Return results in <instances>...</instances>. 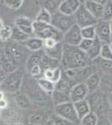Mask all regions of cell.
Listing matches in <instances>:
<instances>
[{
	"label": "cell",
	"instance_id": "obj_1",
	"mask_svg": "<svg viewBox=\"0 0 112 125\" xmlns=\"http://www.w3.org/2000/svg\"><path fill=\"white\" fill-rule=\"evenodd\" d=\"M60 62L64 69H70L87 67L89 66L91 61L87 54L78 46H70L64 44Z\"/></svg>",
	"mask_w": 112,
	"mask_h": 125
},
{
	"label": "cell",
	"instance_id": "obj_2",
	"mask_svg": "<svg viewBox=\"0 0 112 125\" xmlns=\"http://www.w3.org/2000/svg\"><path fill=\"white\" fill-rule=\"evenodd\" d=\"M22 88H24V92L26 95L28 97L30 101L39 106H47V104L52 103L51 97L50 94L43 91L39 86L38 85L37 81H34L33 78H30L29 79L23 80ZM21 88V89H22Z\"/></svg>",
	"mask_w": 112,
	"mask_h": 125
},
{
	"label": "cell",
	"instance_id": "obj_3",
	"mask_svg": "<svg viewBox=\"0 0 112 125\" xmlns=\"http://www.w3.org/2000/svg\"><path fill=\"white\" fill-rule=\"evenodd\" d=\"M23 69L18 68L13 72L8 73V76L1 83L2 91H5L10 94H18L22 88L24 80Z\"/></svg>",
	"mask_w": 112,
	"mask_h": 125
},
{
	"label": "cell",
	"instance_id": "obj_4",
	"mask_svg": "<svg viewBox=\"0 0 112 125\" xmlns=\"http://www.w3.org/2000/svg\"><path fill=\"white\" fill-rule=\"evenodd\" d=\"M34 34L35 37L43 40L47 39H54L56 41L61 42L63 33L57 30L50 23H44L38 21H33Z\"/></svg>",
	"mask_w": 112,
	"mask_h": 125
},
{
	"label": "cell",
	"instance_id": "obj_5",
	"mask_svg": "<svg viewBox=\"0 0 112 125\" xmlns=\"http://www.w3.org/2000/svg\"><path fill=\"white\" fill-rule=\"evenodd\" d=\"M50 24L64 34L66 31L75 24L74 15H65L57 11L51 14Z\"/></svg>",
	"mask_w": 112,
	"mask_h": 125
},
{
	"label": "cell",
	"instance_id": "obj_6",
	"mask_svg": "<svg viewBox=\"0 0 112 125\" xmlns=\"http://www.w3.org/2000/svg\"><path fill=\"white\" fill-rule=\"evenodd\" d=\"M54 114L75 125H79V118L75 111L74 103L69 101L54 106Z\"/></svg>",
	"mask_w": 112,
	"mask_h": 125
},
{
	"label": "cell",
	"instance_id": "obj_7",
	"mask_svg": "<svg viewBox=\"0 0 112 125\" xmlns=\"http://www.w3.org/2000/svg\"><path fill=\"white\" fill-rule=\"evenodd\" d=\"M75 24L78 25L80 29L85 27H88V26H95L96 24L97 21L91 15V13L85 9V5L81 3L77 11L74 14Z\"/></svg>",
	"mask_w": 112,
	"mask_h": 125
},
{
	"label": "cell",
	"instance_id": "obj_8",
	"mask_svg": "<svg viewBox=\"0 0 112 125\" xmlns=\"http://www.w3.org/2000/svg\"><path fill=\"white\" fill-rule=\"evenodd\" d=\"M86 100L89 103L90 110L95 114H97V112H102L105 109L106 106L109 105L108 103L105 104L107 98H105V95L100 90V88L95 92L89 93L88 97L86 98Z\"/></svg>",
	"mask_w": 112,
	"mask_h": 125
},
{
	"label": "cell",
	"instance_id": "obj_9",
	"mask_svg": "<svg viewBox=\"0 0 112 125\" xmlns=\"http://www.w3.org/2000/svg\"><path fill=\"white\" fill-rule=\"evenodd\" d=\"M82 37H81L80 28L76 24H74L68 31L63 34L61 42L64 44L70 46H79Z\"/></svg>",
	"mask_w": 112,
	"mask_h": 125
},
{
	"label": "cell",
	"instance_id": "obj_10",
	"mask_svg": "<svg viewBox=\"0 0 112 125\" xmlns=\"http://www.w3.org/2000/svg\"><path fill=\"white\" fill-rule=\"evenodd\" d=\"M95 27L96 38L102 43H110L111 42V26L110 22L103 19L97 21Z\"/></svg>",
	"mask_w": 112,
	"mask_h": 125
},
{
	"label": "cell",
	"instance_id": "obj_11",
	"mask_svg": "<svg viewBox=\"0 0 112 125\" xmlns=\"http://www.w3.org/2000/svg\"><path fill=\"white\" fill-rule=\"evenodd\" d=\"M89 94V89L85 83H78L71 87L69 92V96H70V102L75 103L80 100L86 99Z\"/></svg>",
	"mask_w": 112,
	"mask_h": 125
},
{
	"label": "cell",
	"instance_id": "obj_12",
	"mask_svg": "<svg viewBox=\"0 0 112 125\" xmlns=\"http://www.w3.org/2000/svg\"><path fill=\"white\" fill-rule=\"evenodd\" d=\"M3 48H4L8 55L9 56V58H11L13 62L16 65V67H19V64L21 63L24 59V52L22 48L18 44L13 43L8 44Z\"/></svg>",
	"mask_w": 112,
	"mask_h": 125
},
{
	"label": "cell",
	"instance_id": "obj_13",
	"mask_svg": "<svg viewBox=\"0 0 112 125\" xmlns=\"http://www.w3.org/2000/svg\"><path fill=\"white\" fill-rule=\"evenodd\" d=\"M80 4V0H62L59 7V12L65 15H74Z\"/></svg>",
	"mask_w": 112,
	"mask_h": 125
},
{
	"label": "cell",
	"instance_id": "obj_14",
	"mask_svg": "<svg viewBox=\"0 0 112 125\" xmlns=\"http://www.w3.org/2000/svg\"><path fill=\"white\" fill-rule=\"evenodd\" d=\"M0 68L7 73H10L18 68L5 52L4 48H0Z\"/></svg>",
	"mask_w": 112,
	"mask_h": 125
},
{
	"label": "cell",
	"instance_id": "obj_15",
	"mask_svg": "<svg viewBox=\"0 0 112 125\" xmlns=\"http://www.w3.org/2000/svg\"><path fill=\"white\" fill-rule=\"evenodd\" d=\"M15 27L21 30L22 32L25 33L28 35L31 36L34 34V29H33V21L27 17H19L14 21Z\"/></svg>",
	"mask_w": 112,
	"mask_h": 125
},
{
	"label": "cell",
	"instance_id": "obj_16",
	"mask_svg": "<svg viewBox=\"0 0 112 125\" xmlns=\"http://www.w3.org/2000/svg\"><path fill=\"white\" fill-rule=\"evenodd\" d=\"M83 4L85 5V9L88 10L91 13V15L96 20H100L102 19L103 5L95 3V2L91 1V0H86V1L83 3Z\"/></svg>",
	"mask_w": 112,
	"mask_h": 125
},
{
	"label": "cell",
	"instance_id": "obj_17",
	"mask_svg": "<svg viewBox=\"0 0 112 125\" xmlns=\"http://www.w3.org/2000/svg\"><path fill=\"white\" fill-rule=\"evenodd\" d=\"M63 43L58 42L54 47L51 48H44V54L51 59L60 61L63 53Z\"/></svg>",
	"mask_w": 112,
	"mask_h": 125
},
{
	"label": "cell",
	"instance_id": "obj_18",
	"mask_svg": "<svg viewBox=\"0 0 112 125\" xmlns=\"http://www.w3.org/2000/svg\"><path fill=\"white\" fill-rule=\"evenodd\" d=\"M23 43L28 50L33 52L40 51L42 48H44V40L37 37H30Z\"/></svg>",
	"mask_w": 112,
	"mask_h": 125
},
{
	"label": "cell",
	"instance_id": "obj_19",
	"mask_svg": "<svg viewBox=\"0 0 112 125\" xmlns=\"http://www.w3.org/2000/svg\"><path fill=\"white\" fill-rule=\"evenodd\" d=\"M74 106L77 115H78V118H79V121H80V119L83 117H85L91 111L90 107L89 105V103L86 99L80 100V101L74 103Z\"/></svg>",
	"mask_w": 112,
	"mask_h": 125
},
{
	"label": "cell",
	"instance_id": "obj_20",
	"mask_svg": "<svg viewBox=\"0 0 112 125\" xmlns=\"http://www.w3.org/2000/svg\"><path fill=\"white\" fill-rule=\"evenodd\" d=\"M102 43H101L100 40L95 38L93 40V43L90 46V48H89V50L86 52L87 56L89 58L90 61H93L95 58H97L100 57V49H101V46H102Z\"/></svg>",
	"mask_w": 112,
	"mask_h": 125
},
{
	"label": "cell",
	"instance_id": "obj_21",
	"mask_svg": "<svg viewBox=\"0 0 112 125\" xmlns=\"http://www.w3.org/2000/svg\"><path fill=\"white\" fill-rule=\"evenodd\" d=\"M100 81L101 79L99 74L93 73L85 81V84H86L87 88L89 89V93L95 92L97 89H99L100 86Z\"/></svg>",
	"mask_w": 112,
	"mask_h": 125
},
{
	"label": "cell",
	"instance_id": "obj_22",
	"mask_svg": "<svg viewBox=\"0 0 112 125\" xmlns=\"http://www.w3.org/2000/svg\"><path fill=\"white\" fill-rule=\"evenodd\" d=\"M16 105L21 109H28L32 106V102L28 98V97L24 93H18L15 96Z\"/></svg>",
	"mask_w": 112,
	"mask_h": 125
},
{
	"label": "cell",
	"instance_id": "obj_23",
	"mask_svg": "<svg viewBox=\"0 0 112 125\" xmlns=\"http://www.w3.org/2000/svg\"><path fill=\"white\" fill-rule=\"evenodd\" d=\"M50 97H51V101L53 104H54V106L70 101L69 94L58 91V90H54V91L50 94Z\"/></svg>",
	"mask_w": 112,
	"mask_h": 125
},
{
	"label": "cell",
	"instance_id": "obj_24",
	"mask_svg": "<svg viewBox=\"0 0 112 125\" xmlns=\"http://www.w3.org/2000/svg\"><path fill=\"white\" fill-rule=\"evenodd\" d=\"M54 84H55V90L67 93V94H69L71 87L73 85H75L69 78H67L65 76H64L63 74H62V78Z\"/></svg>",
	"mask_w": 112,
	"mask_h": 125
},
{
	"label": "cell",
	"instance_id": "obj_25",
	"mask_svg": "<svg viewBox=\"0 0 112 125\" xmlns=\"http://www.w3.org/2000/svg\"><path fill=\"white\" fill-rule=\"evenodd\" d=\"M36 81H37L38 85L39 86V88H41L43 91L47 93L50 95L55 90V84L50 81V80H48L46 78L41 77L38 78Z\"/></svg>",
	"mask_w": 112,
	"mask_h": 125
},
{
	"label": "cell",
	"instance_id": "obj_26",
	"mask_svg": "<svg viewBox=\"0 0 112 125\" xmlns=\"http://www.w3.org/2000/svg\"><path fill=\"white\" fill-rule=\"evenodd\" d=\"M29 38H30L29 35H28L25 33L22 32L21 30L19 29L15 26H14V28L12 29V34L10 39L13 42H15V43H24V42L28 40Z\"/></svg>",
	"mask_w": 112,
	"mask_h": 125
},
{
	"label": "cell",
	"instance_id": "obj_27",
	"mask_svg": "<svg viewBox=\"0 0 112 125\" xmlns=\"http://www.w3.org/2000/svg\"><path fill=\"white\" fill-rule=\"evenodd\" d=\"M61 2L62 0H41V6L43 9L48 10L52 14L59 11V7Z\"/></svg>",
	"mask_w": 112,
	"mask_h": 125
},
{
	"label": "cell",
	"instance_id": "obj_28",
	"mask_svg": "<svg viewBox=\"0 0 112 125\" xmlns=\"http://www.w3.org/2000/svg\"><path fill=\"white\" fill-rule=\"evenodd\" d=\"M44 53H41V51H38L34 52V53L29 56V58L27 60V62H26V67H27L28 71L34 66L40 65V62H41L42 58L44 57Z\"/></svg>",
	"mask_w": 112,
	"mask_h": 125
},
{
	"label": "cell",
	"instance_id": "obj_29",
	"mask_svg": "<svg viewBox=\"0 0 112 125\" xmlns=\"http://www.w3.org/2000/svg\"><path fill=\"white\" fill-rule=\"evenodd\" d=\"M98 115L92 111H90L88 114L83 117L79 121V125H98Z\"/></svg>",
	"mask_w": 112,
	"mask_h": 125
},
{
	"label": "cell",
	"instance_id": "obj_30",
	"mask_svg": "<svg viewBox=\"0 0 112 125\" xmlns=\"http://www.w3.org/2000/svg\"><path fill=\"white\" fill-rule=\"evenodd\" d=\"M80 33L82 39H94L96 38L95 26H88V27L82 28V29H80Z\"/></svg>",
	"mask_w": 112,
	"mask_h": 125
},
{
	"label": "cell",
	"instance_id": "obj_31",
	"mask_svg": "<svg viewBox=\"0 0 112 125\" xmlns=\"http://www.w3.org/2000/svg\"><path fill=\"white\" fill-rule=\"evenodd\" d=\"M34 21L41 22V23H50L51 22V13L48 11V10L42 9L38 12V15L36 16V19Z\"/></svg>",
	"mask_w": 112,
	"mask_h": 125
},
{
	"label": "cell",
	"instance_id": "obj_32",
	"mask_svg": "<svg viewBox=\"0 0 112 125\" xmlns=\"http://www.w3.org/2000/svg\"><path fill=\"white\" fill-rule=\"evenodd\" d=\"M101 19L109 22L112 20V2L110 0L103 6V14Z\"/></svg>",
	"mask_w": 112,
	"mask_h": 125
},
{
	"label": "cell",
	"instance_id": "obj_33",
	"mask_svg": "<svg viewBox=\"0 0 112 125\" xmlns=\"http://www.w3.org/2000/svg\"><path fill=\"white\" fill-rule=\"evenodd\" d=\"M100 58L105 60H112V53L110 48L109 43H103L101 46Z\"/></svg>",
	"mask_w": 112,
	"mask_h": 125
},
{
	"label": "cell",
	"instance_id": "obj_34",
	"mask_svg": "<svg viewBox=\"0 0 112 125\" xmlns=\"http://www.w3.org/2000/svg\"><path fill=\"white\" fill-rule=\"evenodd\" d=\"M12 28L9 25H4L0 29V40L3 42H7L11 39Z\"/></svg>",
	"mask_w": 112,
	"mask_h": 125
},
{
	"label": "cell",
	"instance_id": "obj_35",
	"mask_svg": "<svg viewBox=\"0 0 112 125\" xmlns=\"http://www.w3.org/2000/svg\"><path fill=\"white\" fill-rule=\"evenodd\" d=\"M93 61L96 62L97 65L104 70H107V71L112 70V60H105L98 57L97 58H95V60H93Z\"/></svg>",
	"mask_w": 112,
	"mask_h": 125
},
{
	"label": "cell",
	"instance_id": "obj_36",
	"mask_svg": "<svg viewBox=\"0 0 112 125\" xmlns=\"http://www.w3.org/2000/svg\"><path fill=\"white\" fill-rule=\"evenodd\" d=\"M24 0H3V3L9 9L12 10H17L21 8Z\"/></svg>",
	"mask_w": 112,
	"mask_h": 125
},
{
	"label": "cell",
	"instance_id": "obj_37",
	"mask_svg": "<svg viewBox=\"0 0 112 125\" xmlns=\"http://www.w3.org/2000/svg\"><path fill=\"white\" fill-rule=\"evenodd\" d=\"M28 124H44V116L40 114H33L28 117Z\"/></svg>",
	"mask_w": 112,
	"mask_h": 125
},
{
	"label": "cell",
	"instance_id": "obj_38",
	"mask_svg": "<svg viewBox=\"0 0 112 125\" xmlns=\"http://www.w3.org/2000/svg\"><path fill=\"white\" fill-rule=\"evenodd\" d=\"M28 72H29L31 77L34 78H41V75H43V70L40 65L34 66L28 70Z\"/></svg>",
	"mask_w": 112,
	"mask_h": 125
},
{
	"label": "cell",
	"instance_id": "obj_39",
	"mask_svg": "<svg viewBox=\"0 0 112 125\" xmlns=\"http://www.w3.org/2000/svg\"><path fill=\"white\" fill-rule=\"evenodd\" d=\"M51 118L55 125H75L73 124V123L64 119V118H61V117L56 115V114H54V116H52Z\"/></svg>",
	"mask_w": 112,
	"mask_h": 125
},
{
	"label": "cell",
	"instance_id": "obj_40",
	"mask_svg": "<svg viewBox=\"0 0 112 125\" xmlns=\"http://www.w3.org/2000/svg\"><path fill=\"white\" fill-rule=\"evenodd\" d=\"M93 40L94 39H82V40L80 41L78 47L80 48L82 51H84L85 53H86L89 50V48H90V46L93 43Z\"/></svg>",
	"mask_w": 112,
	"mask_h": 125
},
{
	"label": "cell",
	"instance_id": "obj_41",
	"mask_svg": "<svg viewBox=\"0 0 112 125\" xmlns=\"http://www.w3.org/2000/svg\"><path fill=\"white\" fill-rule=\"evenodd\" d=\"M62 74H63V73L61 71L60 68H59V67L54 68V69H53V77H52L51 81L54 83H57L61 78H62Z\"/></svg>",
	"mask_w": 112,
	"mask_h": 125
},
{
	"label": "cell",
	"instance_id": "obj_42",
	"mask_svg": "<svg viewBox=\"0 0 112 125\" xmlns=\"http://www.w3.org/2000/svg\"><path fill=\"white\" fill-rule=\"evenodd\" d=\"M58 41L54 39H47L44 40V48H51L56 45Z\"/></svg>",
	"mask_w": 112,
	"mask_h": 125
},
{
	"label": "cell",
	"instance_id": "obj_43",
	"mask_svg": "<svg viewBox=\"0 0 112 125\" xmlns=\"http://www.w3.org/2000/svg\"><path fill=\"white\" fill-rule=\"evenodd\" d=\"M7 107H8V101L5 98H3L2 100H0V110L5 109Z\"/></svg>",
	"mask_w": 112,
	"mask_h": 125
},
{
	"label": "cell",
	"instance_id": "obj_44",
	"mask_svg": "<svg viewBox=\"0 0 112 125\" xmlns=\"http://www.w3.org/2000/svg\"><path fill=\"white\" fill-rule=\"evenodd\" d=\"M107 101H108V104H109V106L111 107V108H112V91L108 94Z\"/></svg>",
	"mask_w": 112,
	"mask_h": 125
},
{
	"label": "cell",
	"instance_id": "obj_45",
	"mask_svg": "<svg viewBox=\"0 0 112 125\" xmlns=\"http://www.w3.org/2000/svg\"><path fill=\"white\" fill-rule=\"evenodd\" d=\"M43 125H55V124H54V123L53 122L51 118H47L45 122H44Z\"/></svg>",
	"mask_w": 112,
	"mask_h": 125
},
{
	"label": "cell",
	"instance_id": "obj_46",
	"mask_svg": "<svg viewBox=\"0 0 112 125\" xmlns=\"http://www.w3.org/2000/svg\"><path fill=\"white\" fill-rule=\"evenodd\" d=\"M91 1H93V2H95V3H99V4L104 6L108 1H109V0H91Z\"/></svg>",
	"mask_w": 112,
	"mask_h": 125
},
{
	"label": "cell",
	"instance_id": "obj_47",
	"mask_svg": "<svg viewBox=\"0 0 112 125\" xmlns=\"http://www.w3.org/2000/svg\"><path fill=\"white\" fill-rule=\"evenodd\" d=\"M3 98H4V93L2 90H0V100H2Z\"/></svg>",
	"mask_w": 112,
	"mask_h": 125
},
{
	"label": "cell",
	"instance_id": "obj_48",
	"mask_svg": "<svg viewBox=\"0 0 112 125\" xmlns=\"http://www.w3.org/2000/svg\"><path fill=\"white\" fill-rule=\"evenodd\" d=\"M110 26H111V41H112V20L110 21Z\"/></svg>",
	"mask_w": 112,
	"mask_h": 125
},
{
	"label": "cell",
	"instance_id": "obj_49",
	"mask_svg": "<svg viewBox=\"0 0 112 125\" xmlns=\"http://www.w3.org/2000/svg\"><path fill=\"white\" fill-rule=\"evenodd\" d=\"M12 125H24V124L21 122H14Z\"/></svg>",
	"mask_w": 112,
	"mask_h": 125
},
{
	"label": "cell",
	"instance_id": "obj_50",
	"mask_svg": "<svg viewBox=\"0 0 112 125\" xmlns=\"http://www.w3.org/2000/svg\"><path fill=\"white\" fill-rule=\"evenodd\" d=\"M4 26V24H3V20H2L1 19H0V29H2V28Z\"/></svg>",
	"mask_w": 112,
	"mask_h": 125
},
{
	"label": "cell",
	"instance_id": "obj_51",
	"mask_svg": "<svg viewBox=\"0 0 112 125\" xmlns=\"http://www.w3.org/2000/svg\"><path fill=\"white\" fill-rule=\"evenodd\" d=\"M109 46H110V48H111V53H112V41L110 42Z\"/></svg>",
	"mask_w": 112,
	"mask_h": 125
},
{
	"label": "cell",
	"instance_id": "obj_52",
	"mask_svg": "<svg viewBox=\"0 0 112 125\" xmlns=\"http://www.w3.org/2000/svg\"><path fill=\"white\" fill-rule=\"evenodd\" d=\"M0 125H7V124H3V123H1V122H0Z\"/></svg>",
	"mask_w": 112,
	"mask_h": 125
},
{
	"label": "cell",
	"instance_id": "obj_53",
	"mask_svg": "<svg viewBox=\"0 0 112 125\" xmlns=\"http://www.w3.org/2000/svg\"><path fill=\"white\" fill-rule=\"evenodd\" d=\"M85 1H86V0H80V2H82V3H84V2H85Z\"/></svg>",
	"mask_w": 112,
	"mask_h": 125
},
{
	"label": "cell",
	"instance_id": "obj_54",
	"mask_svg": "<svg viewBox=\"0 0 112 125\" xmlns=\"http://www.w3.org/2000/svg\"><path fill=\"white\" fill-rule=\"evenodd\" d=\"M29 125H43V124H29Z\"/></svg>",
	"mask_w": 112,
	"mask_h": 125
},
{
	"label": "cell",
	"instance_id": "obj_55",
	"mask_svg": "<svg viewBox=\"0 0 112 125\" xmlns=\"http://www.w3.org/2000/svg\"><path fill=\"white\" fill-rule=\"evenodd\" d=\"M1 115H2V113H1V110H0V117H1Z\"/></svg>",
	"mask_w": 112,
	"mask_h": 125
},
{
	"label": "cell",
	"instance_id": "obj_56",
	"mask_svg": "<svg viewBox=\"0 0 112 125\" xmlns=\"http://www.w3.org/2000/svg\"><path fill=\"white\" fill-rule=\"evenodd\" d=\"M1 83H2V81H1V80H0V86H1Z\"/></svg>",
	"mask_w": 112,
	"mask_h": 125
},
{
	"label": "cell",
	"instance_id": "obj_57",
	"mask_svg": "<svg viewBox=\"0 0 112 125\" xmlns=\"http://www.w3.org/2000/svg\"><path fill=\"white\" fill-rule=\"evenodd\" d=\"M110 1H111V2H112V0H110Z\"/></svg>",
	"mask_w": 112,
	"mask_h": 125
},
{
	"label": "cell",
	"instance_id": "obj_58",
	"mask_svg": "<svg viewBox=\"0 0 112 125\" xmlns=\"http://www.w3.org/2000/svg\"><path fill=\"white\" fill-rule=\"evenodd\" d=\"M109 125H110V124H109Z\"/></svg>",
	"mask_w": 112,
	"mask_h": 125
}]
</instances>
